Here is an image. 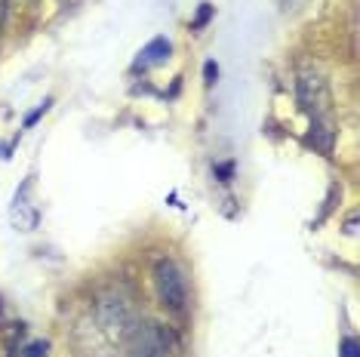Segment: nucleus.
Returning a JSON list of instances; mask_svg holds the SVG:
<instances>
[{
	"mask_svg": "<svg viewBox=\"0 0 360 357\" xmlns=\"http://www.w3.org/2000/svg\"><path fill=\"white\" fill-rule=\"evenodd\" d=\"M169 40L167 37H154L148 46H145L142 53H139V59H136V65H133V71H142V68H151V65H158V62H163L169 56Z\"/></svg>",
	"mask_w": 360,
	"mask_h": 357,
	"instance_id": "39448f33",
	"label": "nucleus"
},
{
	"mask_svg": "<svg viewBox=\"0 0 360 357\" xmlns=\"http://www.w3.org/2000/svg\"><path fill=\"white\" fill-rule=\"evenodd\" d=\"M127 348L133 357H163L176 348V336L160 323H142L129 332Z\"/></svg>",
	"mask_w": 360,
	"mask_h": 357,
	"instance_id": "f03ea898",
	"label": "nucleus"
},
{
	"mask_svg": "<svg viewBox=\"0 0 360 357\" xmlns=\"http://www.w3.org/2000/svg\"><path fill=\"white\" fill-rule=\"evenodd\" d=\"M308 142L314 145L321 154H333V145H335V126L330 117H311V133H308Z\"/></svg>",
	"mask_w": 360,
	"mask_h": 357,
	"instance_id": "20e7f679",
	"label": "nucleus"
},
{
	"mask_svg": "<svg viewBox=\"0 0 360 357\" xmlns=\"http://www.w3.org/2000/svg\"><path fill=\"white\" fill-rule=\"evenodd\" d=\"M210 19H212V6H210V4H200V13H198V19L191 22V28H194V31H200Z\"/></svg>",
	"mask_w": 360,
	"mask_h": 357,
	"instance_id": "423d86ee",
	"label": "nucleus"
},
{
	"mask_svg": "<svg viewBox=\"0 0 360 357\" xmlns=\"http://www.w3.org/2000/svg\"><path fill=\"white\" fill-rule=\"evenodd\" d=\"M342 357H357V342L354 339H345V345H342Z\"/></svg>",
	"mask_w": 360,
	"mask_h": 357,
	"instance_id": "6e6552de",
	"label": "nucleus"
},
{
	"mask_svg": "<svg viewBox=\"0 0 360 357\" xmlns=\"http://www.w3.org/2000/svg\"><path fill=\"white\" fill-rule=\"evenodd\" d=\"M203 74H207V84H216V77H219L216 62H207V65H203Z\"/></svg>",
	"mask_w": 360,
	"mask_h": 357,
	"instance_id": "0eeeda50",
	"label": "nucleus"
},
{
	"mask_svg": "<svg viewBox=\"0 0 360 357\" xmlns=\"http://www.w3.org/2000/svg\"><path fill=\"white\" fill-rule=\"evenodd\" d=\"M299 102H302V108H305L311 117H323L326 115L330 93H326V84H323L321 74H311V71H305V74L299 77Z\"/></svg>",
	"mask_w": 360,
	"mask_h": 357,
	"instance_id": "7ed1b4c3",
	"label": "nucleus"
},
{
	"mask_svg": "<svg viewBox=\"0 0 360 357\" xmlns=\"http://www.w3.org/2000/svg\"><path fill=\"white\" fill-rule=\"evenodd\" d=\"M154 287H158L160 305L167 311H173V314L188 311V280H185V271L173 259H160L154 265Z\"/></svg>",
	"mask_w": 360,
	"mask_h": 357,
	"instance_id": "f257e3e1",
	"label": "nucleus"
}]
</instances>
